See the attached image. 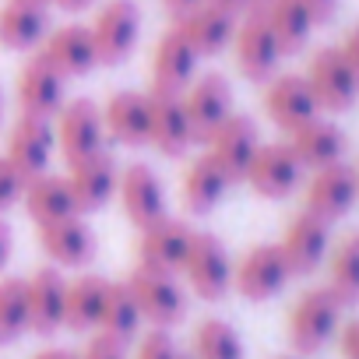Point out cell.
Wrapping results in <instances>:
<instances>
[{
  "label": "cell",
  "instance_id": "obj_1",
  "mask_svg": "<svg viewBox=\"0 0 359 359\" xmlns=\"http://www.w3.org/2000/svg\"><path fill=\"white\" fill-rule=\"evenodd\" d=\"M341 303L327 285H313L296 296L285 317V338L296 355H317L341 327Z\"/></svg>",
  "mask_w": 359,
  "mask_h": 359
},
{
  "label": "cell",
  "instance_id": "obj_2",
  "mask_svg": "<svg viewBox=\"0 0 359 359\" xmlns=\"http://www.w3.org/2000/svg\"><path fill=\"white\" fill-rule=\"evenodd\" d=\"M123 282H127L144 324H151L158 331H172L176 324H184V317H187V289L180 285L176 275L134 264V271Z\"/></svg>",
  "mask_w": 359,
  "mask_h": 359
},
{
  "label": "cell",
  "instance_id": "obj_3",
  "mask_svg": "<svg viewBox=\"0 0 359 359\" xmlns=\"http://www.w3.org/2000/svg\"><path fill=\"white\" fill-rule=\"evenodd\" d=\"M180 275L198 299L219 303L233 289V257L215 233H194Z\"/></svg>",
  "mask_w": 359,
  "mask_h": 359
},
{
  "label": "cell",
  "instance_id": "obj_4",
  "mask_svg": "<svg viewBox=\"0 0 359 359\" xmlns=\"http://www.w3.org/2000/svg\"><path fill=\"white\" fill-rule=\"evenodd\" d=\"M233 57H236V67L247 81L254 85H264L278 74V60L285 57L271 25L264 22V11L261 8H250L243 15V22H236V32H233V43H229Z\"/></svg>",
  "mask_w": 359,
  "mask_h": 359
},
{
  "label": "cell",
  "instance_id": "obj_5",
  "mask_svg": "<svg viewBox=\"0 0 359 359\" xmlns=\"http://www.w3.org/2000/svg\"><path fill=\"white\" fill-rule=\"evenodd\" d=\"M88 36L95 46L99 64L116 67L123 64L137 39H141V11L134 0H106V4L95 11V18L88 22Z\"/></svg>",
  "mask_w": 359,
  "mask_h": 359
},
{
  "label": "cell",
  "instance_id": "obj_6",
  "mask_svg": "<svg viewBox=\"0 0 359 359\" xmlns=\"http://www.w3.org/2000/svg\"><path fill=\"white\" fill-rule=\"evenodd\" d=\"M289 264L278 250V243H254L243 250L240 261H233V289L247 303H268L289 285Z\"/></svg>",
  "mask_w": 359,
  "mask_h": 359
},
{
  "label": "cell",
  "instance_id": "obj_7",
  "mask_svg": "<svg viewBox=\"0 0 359 359\" xmlns=\"http://www.w3.org/2000/svg\"><path fill=\"white\" fill-rule=\"evenodd\" d=\"M180 99H184V113H187L194 144H205L215 134V127L233 113V85L219 71L198 74L184 92H180Z\"/></svg>",
  "mask_w": 359,
  "mask_h": 359
},
{
  "label": "cell",
  "instance_id": "obj_8",
  "mask_svg": "<svg viewBox=\"0 0 359 359\" xmlns=\"http://www.w3.org/2000/svg\"><path fill=\"white\" fill-rule=\"evenodd\" d=\"M57 127V148L64 155V162H81L95 151L106 148V127H102V106H95L92 99H71L64 102V109L53 116Z\"/></svg>",
  "mask_w": 359,
  "mask_h": 359
},
{
  "label": "cell",
  "instance_id": "obj_9",
  "mask_svg": "<svg viewBox=\"0 0 359 359\" xmlns=\"http://www.w3.org/2000/svg\"><path fill=\"white\" fill-rule=\"evenodd\" d=\"M303 78H306V85H310V92H313V99L324 113H345L359 99V78L352 74V67L345 64L338 46L317 50L310 57V67H306Z\"/></svg>",
  "mask_w": 359,
  "mask_h": 359
},
{
  "label": "cell",
  "instance_id": "obj_10",
  "mask_svg": "<svg viewBox=\"0 0 359 359\" xmlns=\"http://www.w3.org/2000/svg\"><path fill=\"white\" fill-rule=\"evenodd\" d=\"M257 148H261V130H257V123H254L247 113H236V109H233V113L215 127V134L205 141V151L219 162V169L229 176V184H243V176H247V169H250Z\"/></svg>",
  "mask_w": 359,
  "mask_h": 359
},
{
  "label": "cell",
  "instance_id": "obj_11",
  "mask_svg": "<svg viewBox=\"0 0 359 359\" xmlns=\"http://www.w3.org/2000/svg\"><path fill=\"white\" fill-rule=\"evenodd\" d=\"M116 201H120L127 222H130L137 233L169 215V212H165V187H162V180L155 176V169H151L148 162H130V165L120 169Z\"/></svg>",
  "mask_w": 359,
  "mask_h": 359
},
{
  "label": "cell",
  "instance_id": "obj_12",
  "mask_svg": "<svg viewBox=\"0 0 359 359\" xmlns=\"http://www.w3.org/2000/svg\"><path fill=\"white\" fill-rule=\"evenodd\" d=\"M243 184H250V191L257 198H268V201H282L289 198L299 184H303V165L299 158L292 155V148L285 141H261Z\"/></svg>",
  "mask_w": 359,
  "mask_h": 359
},
{
  "label": "cell",
  "instance_id": "obj_13",
  "mask_svg": "<svg viewBox=\"0 0 359 359\" xmlns=\"http://www.w3.org/2000/svg\"><path fill=\"white\" fill-rule=\"evenodd\" d=\"M278 250H282V257L289 264V275L292 278H306V275H313L324 264V257L331 250V226L303 208V212H296L289 219V226H285V233L278 240Z\"/></svg>",
  "mask_w": 359,
  "mask_h": 359
},
{
  "label": "cell",
  "instance_id": "obj_14",
  "mask_svg": "<svg viewBox=\"0 0 359 359\" xmlns=\"http://www.w3.org/2000/svg\"><path fill=\"white\" fill-rule=\"evenodd\" d=\"M64 176H67V187H71V198H74L78 215H88V212L106 208L116 198L120 165H116L113 151L102 148V151H95V155H88L81 162H71Z\"/></svg>",
  "mask_w": 359,
  "mask_h": 359
},
{
  "label": "cell",
  "instance_id": "obj_15",
  "mask_svg": "<svg viewBox=\"0 0 359 359\" xmlns=\"http://www.w3.org/2000/svg\"><path fill=\"white\" fill-rule=\"evenodd\" d=\"M355 201H359V191H355V169L341 158V162H331V165H324V169H313L310 184H306L303 208L331 226V222L345 219V215L352 212Z\"/></svg>",
  "mask_w": 359,
  "mask_h": 359
},
{
  "label": "cell",
  "instance_id": "obj_16",
  "mask_svg": "<svg viewBox=\"0 0 359 359\" xmlns=\"http://www.w3.org/2000/svg\"><path fill=\"white\" fill-rule=\"evenodd\" d=\"M148 144L165 158H184L194 144L180 92L148 88Z\"/></svg>",
  "mask_w": 359,
  "mask_h": 359
},
{
  "label": "cell",
  "instance_id": "obj_17",
  "mask_svg": "<svg viewBox=\"0 0 359 359\" xmlns=\"http://www.w3.org/2000/svg\"><path fill=\"white\" fill-rule=\"evenodd\" d=\"M39 229V250L50 257L53 268H88L95 261L99 240L92 233V226L85 222V215H67L57 222H43Z\"/></svg>",
  "mask_w": 359,
  "mask_h": 359
},
{
  "label": "cell",
  "instance_id": "obj_18",
  "mask_svg": "<svg viewBox=\"0 0 359 359\" xmlns=\"http://www.w3.org/2000/svg\"><path fill=\"white\" fill-rule=\"evenodd\" d=\"M53 148H57L53 120L22 113L11 123V130H8V151H4V158L22 172V180H32V176H39V172L50 169Z\"/></svg>",
  "mask_w": 359,
  "mask_h": 359
},
{
  "label": "cell",
  "instance_id": "obj_19",
  "mask_svg": "<svg viewBox=\"0 0 359 359\" xmlns=\"http://www.w3.org/2000/svg\"><path fill=\"white\" fill-rule=\"evenodd\" d=\"M64 92H67V78H60L39 53H32L18 78H15V95H18V106L22 113L29 116H43V120H53L60 109H64Z\"/></svg>",
  "mask_w": 359,
  "mask_h": 359
},
{
  "label": "cell",
  "instance_id": "obj_20",
  "mask_svg": "<svg viewBox=\"0 0 359 359\" xmlns=\"http://www.w3.org/2000/svg\"><path fill=\"white\" fill-rule=\"evenodd\" d=\"M261 102H264L268 120L285 134H292L306 120L320 116V106H317V99H313L303 74H275L271 81H264V99Z\"/></svg>",
  "mask_w": 359,
  "mask_h": 359
},
{
  "label": "cell",
  "instance_id": "obj_21",
  "mask_svg": "<svg viewBox=\"0 0 359 359\" xmlns=\"http://www.w3.org/2000/svg\"><path fill=\"white\" fill-rule=\"evenodd\" d=\"M191 240H194V229H191L184 219L165 215V219L151 222L148 229H141V240H137V264L155 268V271L180 275Z\"/></svg>",
  "mask_w": 359,
  "mask_h": 359
},
{
  "label": "cell",
  "instance_id": "obj_22",
  "mask_svg": "<svg viewBox=\"0 0 359 359\" xmlns=\"http://www.w3.org/2000/svg\"><path fill=\"white\" fill-rule=\"evenodd\" d=\"M36 53L60 78H85L92 67H99V57H95L88 25H81V22H67V25L50 29V36L43 39V46Z\"/></svg>",
  "mask_w": 359,
  "mask_h": 359
},
{
  "label": "cell",
  "instance_id": "obj_23",
  "mask_svg": "<svg viewBox=\"0 0 359 359\" xmlns=\"http://www.w3.org/2000/svg\"><path fill=\"white\" fill-rule=\"evenodd\" d=\"M64 292L67 278L60 268L46 264L25 278V296H29V331L39 338H53L64 327Z\"/></svg>",
  "mask_w": 359,
  "mask_h": 359
},
{
  "label": "cell",
  "instance_id": "obj_24",
  "mask_svg": "<svg viewBox=\"0 0 359 359\" xmlns=\"http://www.w3.org/2000/svg\"><path fill=\"white\" fill-rule=\"evenodd\" d=\"M198 53L194 46L180 36L176 25H169L151 50V88L162 92H184L194 78H198Z\"/></svg>",
  "mask_w": 359,
  "mask_h": 359
},
{
  "label": "cell",
  "instance_id": "obj_25",
  "mask_svg": "<svg viewBox=\"0 0 359 359\" xmlns=\"http://www.w3.org/2000/svg\"><path fill=\"white\" fill-rule=\"evenodd\" d=\"M180 29L198 57H219L222 50H229L233 43V32H236V15L222 11V8H212V4H198L184 15H176L172 22Z\"/></svg>",
  "mask_w": 359,
  "mask_h": 359
},
{
  "label": "cell",
  "instance_id": "obj_26",
  "mask_svg": "<svg viewBox=\"0 0 359 359\" xmlns=\"http://www.w3.org/2000/svg\"><path fill=\"white\" fill-rule=\"evenodd\" d=\"M229 176L219 169V162L201 151L198 158H191L184 165V176H180V201H184V208L191 215H208L222 205L226 191H229Z\"/></svg>",
  "mask_w": 359,
  "mask_h": 359
},
{
  "label": "cell",
  "instance_id": "obj_27",
  "mask_svg": "<svg viewBox=\"0 0 359 359\" xmlns=\"http://www.w3.org/2000/svg\"><path fill=\"white\" fill-rule=\"evenodd\" d=\"M50 36V11L32 0H8L0 8V46L11 53H36Z\"/></svg>",
  "mask_w": 359,
  "mask_h": 359
},
{
  "label": "cell",
  "instance_id": "obj_28",
  "mask_svg": "<svg viewBox=\"0 0 359 359\" xmlns=\"http://www.w3.org/2000/svg\"><path fill=\"white\" fill-rule=\"evenodd\" d=\"M102 127L106 137L123 144V148H141L148 144V92H113L109 102L102 106Z\"/></svg>",
  "mask_w": 359,
  "mask_h": 359
},
{
  "label": "cell",
  "instance_id": "obj_29",
  "mask_svg": "<svg viewBox=\"0 0 359 359\" xmlns=\"http://www.w3.org/2000/svg\"><path fill=\"white\" fill-rule=\"evenodd\" d=\"M285 144L292 148V155L299 158L303 169H324V165L345 158V130L324 116H313L303 127H296Z\"/></svg>",
  "mask_w": 359,
  "mask_h": 359
},
{
  "label": "cell",
  "instance_id": "obj_30",
  "mask_svg": "<svg viewBox=\"0 0 359 359\" xmlns=\"http://www.w3.org/2000/svg\"><path fill=\"white\" fill-rule=\"evenodd\" d=\"M22 201H25V212H29V219L36 226L57 222V219H67V215H78L74 198H71V187H67V176L64 172H53V169L25 180Z\"/></svg>",
  "mask_w": 359,
  "mask_h": 359
},
{
  "label": "cell",
  "instance_id": "obj_31",
  "mask_svg": "<svg viewBox=\"0 0 359 359\" xmlns=\"http://www.w3.org/2000/svg\"><path fill=\"white\" fill-rule=\"evenodd\" d=\"M102 296H106V278L81 271L67 278L64 292V327L71 334H95L99 313H102Z\"/></svg>",
  "mask_w": 359,
  "mask_h": 359
},
{
  "label": "cell",
  "instance_id": "obj_32",
  "mask_svg": "<svg viewBox=\"0 0 359 359\" xmlns=\"http://www.w3.org/2000/svg\"><path fill=\"white\" fill-rule=\"evenodd\" d=\"M261 11H264V22L271 25V32H275V39H278L285 57L299 53L310 43L313 29H317V22L306 11L303 0H264Z\"/></svg>",
  "mask_w": 359,
  "mask_h": 359
},
{
  "label": "cell",
  "instance_id": "obj_33",
  "mask_svg": "<svg viewBox=\"0 0 359 359\" xmlns=\"http://www.w3.org/2000/svg\"><path fill=\"white\" fill-rule=\"evenodd\" d=\"M141 313L137 303L127 289V282H106V296H102V313L95 324V334H106L120 345H130L141 334Z\"/></svg>",
  "mask_w": 359,
  "mask_h": 359
},
{
  "label": "cell",
  "instance_id": "obj_34",
  "mask_svg": "<svg viewBox=\"0 0 359 359\" xmlns=\"http://www.w3.org/2000/svg\"><path fill=\"white\" fill-rule=\"evenodd\" d=\"M327 264V289L338 296L341 306L359 303V229L345 233L324 257Z\"/></svg>",
  "mask_w": 359,
  "mask_h": 359
},
{
  "label": "cell",
  "instance_id": "obj_35",
  "mask_svg": "<svg viewBox=\"0 0 359 359\" xmlns=\"http://www.w3.org/2000/svg\"><path fill=\"white\" fill-rule=\"evenodd\" d=\"M191 352L198 359H247V348H243L240 331L229 320H222V317H205L194 327Z\"/></svg>",
  "mask_w": 359,
  "mask_h": 359
},
{
  "label": "cell",
  "instance_id": "obj_36",
  "mask_svg": "<svg viewBox=\"0 0 359 359\" xmlns=\"http://www.w3.org/2000/svg\"><path fill=\"white\" fill-rule=\"evenodd\" d=\"M25 331H29L25 278L0 275V345H15Z\"/></svg>",
  "mask_w": 359,
  "mask_h": 359
},
{
  "label": "cell",
  "instance_id": "obj_37",
  "mask_svg": "<svg viewBox=\"0 0 359 359\" xmlns=\"http://www.w3.org/2000/svg\"><path fill=\"white\" fill-rule=\"evenodd\" d=\"M176 355H180V348H176V341L169 338V331L151 327V331L137 334V352H134V359H176Z\"/></svg>",
  "mask_w": 359,
  "mask_h": 359
},
{
  "label": "cell",
  "instance_id": "obj_38",
  "mask_svg": "<svg viewBox=\"0 0 359 359\" xmlns=\"http://www.w3.org/2000/svg\"><path fill=\"white\" fill-rule=\"evenodd\" d=\"M22 191H25V180H22V172L0 155V215H4L8 208H15L18 201H22Z\"/></svg>",
  "mask_w": 359,
  "mask_h": 359
},
{
  "label": "cell",
  "instance_id": "obj_39",
  "mask_svg": "<svg viewBox=\"0 0 359 359\" xmlns=\"http://www.w3.org/2000/svg\"><path fill=\"white\" fill-rule=\"evenodd\" d=\"M78 355L81 359H127V345H120V341H113L106 334H92L88 345Z\"/></svg>",
  "mask_w": 359,
  "mask_h": 359
},
{
  "label": "cell",
  "instance_id": "obj_40",
  "mask_svg": "<svg viewBox=\"0 0 359 359\" xmlns=\"http://www.w3.org/2000/svg\"><path fill=\"white\" fill-rule=\"evenodd\" d=\"M334 341H338V352H341V359H359V317H348V320H341V327H338Z\"/></svg>",
  "mask_w": 359,
  "mask_h": 359
},
{
  "label": "cell",
  "instance_id": "obj_41",
  "mask_svg": "<svg viewBox=\"0 0 359 359\" xmlns=\"http://www.w3.org/2000/svg\"><path fill=\"white\" fill-rule=\"evenodd\" d=\"M338 50H341L345 64L352 67V74L359 78V22H355V25L345 32V39H341V46H338Z\"/></svg>",
  "mask_w": 359,
  "mask_h": 359
},
{
  "label": "cell",
  "instance_id": "obj_42",
  "mask_svg": "<svg viewBox=\"0 0 359 359\" xmlns=\"http://www.w3.org/2000/svg\"><path fill=\"white\" fill-rule=\"evenodd\" d=\"M303 4H306V11L313 15V22H317V25L331 22V18H334V11H338V0H303Z\"/></svg>",
  "mask_w": 359,
  "mask_h": 359
},
{
  "label": "cell",
  "instance_id": "obj_43",
  "mask_svg": "<svg viewBox=\"0 0 359 359\" xmlns=\"http://www.w3.org/2000/svg\"><path fill=\"white\" fill-rule=\"evenodd\" d=\"M11 254H15V233H11V226L4 222V215H0V275H4Z\"/></svg>",
  "mask_w": 359,
  "mask_h": 359
},
{
  "label": "cell",
  "instance_id": "obj_44",
  "mask_svg": "<svg viewBox=\"0 0 359 359\" xmlns=\"http://www.w3.org/2000/svg\"><path fill=\"white\" fill-rule=\"evenodd\" d=\"M32 359H81L74 348H64V345H46V348H39Z\"/></svg>",
  "mask_w": 359,
  "mask_h": 359
},
{
  "label": "cell",
  "instance_id": "obj_45",
  "mask_svg": "<svg viewBox=\"0 0 359 359\" xmlns=\"http://www.w3.org/2000/svg\"><path fill=\"white\" fill-rule=\"evenodd\" d=\"M46 4H53L57 11H67V15H81L95 4V0H46Z\"/></svg>",
  "mask_w": 359,
  "mask_h": 359
},
{
  "label": "cell",
  "instance_id": "obj_46",
  "mask_svg": "<svg viewBox=\"0 0 359 359\" xmlns=\"http://www.w3.org/2000/svg\"><path fill=\"white\" fill-rule=\"evenodd\" d=\"M198 4H205V0H162V8H169L172 15H184V11H191Z\"/></svg>",
  "mask_w": 359,
  "mask_h": 359
},
{
  "label": "cell",
  "instance_id": "obj_47",
  "mask_svg": "<svg viewBox=\"0 0 359 359\" xmlns=\"http://www.w3.org/2000/svg\"><path fill=\"white\" fill-rule=\"evenodd\" d=\"M205 4H212V8H222V11H229V15L243 11V4H240V0H205Z\"/></svg>",
  "mask_w": 359,
  "mask_h": 359
},
{
  "label": "cell",
  "instance_id": "obj_48",
  "mask_svg": "<svg viewBox=\"0 0 359 359\" xmlns=\"http://www.w3.org/2000/svg\"><path fill=\"white\" fill-rule=\"evenodd\" d=\"M240 4H243V11H250V8H261L264 0H240Z\"/></svg>",
  "mask_w": 359,
  "mask_h": 359
},
{
  "label": "cell",
  "instance_id": "obj_49",
  "mask_svg": "<svg viewBox=\"0 0 359 359\" xmlns=\"http://www.w3.org/2000/svg\"><path fill=\"white\" fill-rule=\"evenodd\" d=\"M176 359H198V355H194L191 348H187V352H184V348H180V355H176Z\"/></svg>",
  "mask_w": 359,
  "mask_h": 359
},
{
  "label": "cell",
  "instance_id": "obj_50",
  "mask_svg": "<svg viewBox=\"0 0 359 359\" xmlns=\"http://www.w3.org/2000/svg\"><path fill=\"white\" fill-rule=\"evenodd\" d=\"M0 123H4V92H0Z\"/></svg>",
  "mask_w": 359,
  "mask_h": 359
},
{
  "label": "cell",
  "instance_id": "obj_51",
  "mask_svg": "<svg viewBox=\"0 0 359 359\" xmlns=\"http://www.w3.org/2000/svg\"><path fill=\"white\" fill-rule=\"evenodd\" d=\"M352 169H355V191H359V162H355V165H352Z\"/></svg>",
  "mask_w": 359,
  "mask_h": 359
},
{
  "label": "cell",
  "instance_id": "obj_52",
  "mask_svg": "<svg viewBox=\"0 0 359 359\" xmlns=\"http://www.w3.org/2000/svg\"><path fill=\"white\" fill-rule=\"evenodd\" d=\"M275 359H306V355H275Z\"/></svg>",
  "mask_w": 359,
  "mask_h": 359
},
{
  "label": "cell",
  "instance_id": "obj_53",
  "mask_svg": "<svg viewBox=\"0 0 359 359\" xmlns=\"http://www.w3.org/2000/svg\"><path fill=\"white\" fill-rule=\"evenodd\" d=\"M32 4H46V0H32ZM46 8H50V4H46Z\"/></svg>",
  "mask_w": 359,
  "mask_h": 359
}]
</instances>
